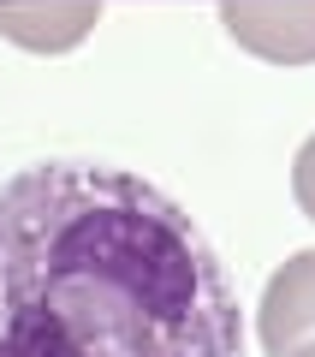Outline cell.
<instances>
[{
	"mask_svg": "<svg viewBox=\"0 0 315 357\" xmlns=\"http://www.w3.org/2000/svg\"><path fill=\"white\" fill-rule=\"evenodd\" d=\"M315 340V250H298L262 292V345L268 357H291Z\"/></svg>",
	"mask_w": 315,
	"mask_h": 357,
	"instance_id": "3957f363",
	"label": "cell"
},
{
	"mask_svg": "<svg viewBox=\"0 0 315 357\" xmlns=\"http://www.w3.org/2000/svg\"><path fill=\"white\" fill-rule=\"evenodd\" d=\"M101 6H0V30L18 42H30V48H66V42H77L89 24H95Z\"/></svg>",
	"mask_w": 315,
	"mask_h": 357,
	"instance_id": "277c9868",
	"label": "cell"
},
{
	"mask_svg": "<svg viewBox=\"0 0 315 357\" xmlns=\"http://www.w3.org/2000/svg\"><path fill=\"white\" fill-rule=\"evenodd\" d=\"M0 357H244L202 227L137 173L42 161L0 185Z\"/></svg>",
	"mask_w": 315,
	"mask_h": 357,
	"instance_id": "6da1fadb",
	"label": "cell"
},
{
	"mask_svg": "<svg viewBox=\"0 0 315 357\" xmlns=\"http://www.w3.org/2000/svg\"><path fill=\"white\" fill-rule=\"evenodd\" d=\"M291 191H298V208L315 220V137L298 149V167H291Z\"/></svg>",
	"mask_w": 315,
	"mask_h": 357,
	"instance_id": "5b68a950",
	"label": "cell"
},
{
	"mask_svg": "<svg viewBox=\"0 0 315 357\" xmlns=\"http://www.w3.org/2000/svg\"><path fill=\"white\" fill-rule=\"evenodd\" d=\"M220 24L262 60L279 66L315 60V0H226Z\"/></svg>",
	"mask_w": 315,
	"mask_h": 357,
	"instance_id": "7a4b0ae2",
	"label": "cell"
},
{
	"mask_svg": "<svg viewBox=\"0 0 315 357\" xmlns=\"http://www.w3.org/2000/svg\"><path fill=\"white\" fill-rule=\"evenodd\" d=\"M291 357H315V345H298V351H291Z\"/></svg>",
	"mask_w": 315,
	"mask_h": 357,
	"instance_id": "8992f818",
	"label": "cell"
}]
</instances>
